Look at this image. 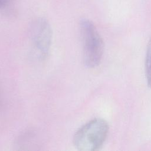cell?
I'll return each mask as SVG.
<instances>
[{"label":"cell","mask_w":151,"mask_h":151,"mask_svg":"<svg viewBox=\"0 0 151 151\" xmlns=\"http://www.w3.org/2000/svg\"><path fill=\"white\" fill-rule=\"evenodd\" d=\"M109 132L107 122L101 118H95L83 125L75 133L73 143L82 151H95L104 144Z\"/></svg>","instance_id":"6da1fadb"},{"label":"cell","mask_w":151,"mask_h":151,"mask_svg":"<svg viewBox=\"0 0 151 151\" xmlns=\"http://www.w3.org/2000/svg\"><path fill=\"white\" fill-rule=\"evenodd\" d=\"M80 29L84 65L88 68L96 67L100 64L103 56V40L95 25L87 19H82L80 21Z\"/></svg>","instance_id":"7a4b0ae2"},{"label":"cell","mask_w":151,"mask_h":151,"mask_svg":"<svg viewBox=\"0 0 151 151\" xmlns=\"http://www.w3.org/2000/svg\"><path fill=\"white\" fill-rule=\"evenodd\" d=\"M29 37L35 55L39 59H45L50 52L52 40L49 22L42 18L34 20L29 28Z\"/></svg>","instance_id":"3957f363"},{"label":"cell","mask_w":151,"mask_h":151,"mask_svg":"<svg viewBox=\"0 0 151 151\" xmlns=\"http://www.w3.org/2000/svg\"><path fill=\"white\" fill-rule=\"evenodd\" d=\"M145 73L147 85L151 88V37L147 46L145 59Z\"/></svg>","instance_id":"277c9868"},{"label":"cell","mask_w":151,"mask_h":151,"mask_svg":"<svg viewBox=\"0 0 151 151\" xmlns=\"http://www.w3.org/2000/svg\"><path fill=\"white\" fill-rule=\"evenodd\" d=\"M12 0H0V10L4 9L9 5Z\"/></svg>","instance_id":"5b68a950"},{"label":"cell","mask_w":151,"mask_h":151,"mask_svg":"<svg viewBox=\"0 0 151 151\" xmlns=\"http://www.w3.org/2000/svg\"><path fill=\"white\" fill-rule=\"evenodd\" d=\"M0 105H1V93H0Z\"/></svg>","instance_id":"8992f818"}]
</instances>
